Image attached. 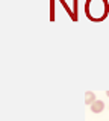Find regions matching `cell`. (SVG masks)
<instances>
[{
  "label": "cell",
  "instance_id": "obj_2",
  "mask_svg": "<svg viewBox=\"0 0 109 121\" xmlns=\"http://www.w3.org/2000/svg\"><path fill=\"white\" fill-rule=\"evenodd\" d=\"M94 101H96V94L91 92V91H86L85 92V103L88 106H91Z\"/></svg>",
  "mask_w": 109,
  "mask_h": 121
},
{
  "label": "cell",
  "instance_id": "obj_3",
  "mask_svg": "<svg viewBox=\"0 0 109 121\" xmlns=\"http://www.w3.org/2000/svg\"><path fill=\"white\" fill-rule=\"evenodd\" d=\"M106 95H108V97H109V91H106Z\"/></svg>",
  "mask_w": 109,
  "mask_h": 121
},
{
  "label": "cell",
  "instance_id": "obj_1",
  "mask_svg": "<svg viewBox=\"0 0 109 121\" xmlns=\"http://www.w3.org/2000/svg\"><path fill=\"white\" fill-rule=\"evenodd\" d=\"M103 109H105V103H103L101 100H96V101L91 104V112H94V113L103 112Z\"/></svg>",
  "mask_w": 109,
  "mask_h": 121
}]
</instances>
